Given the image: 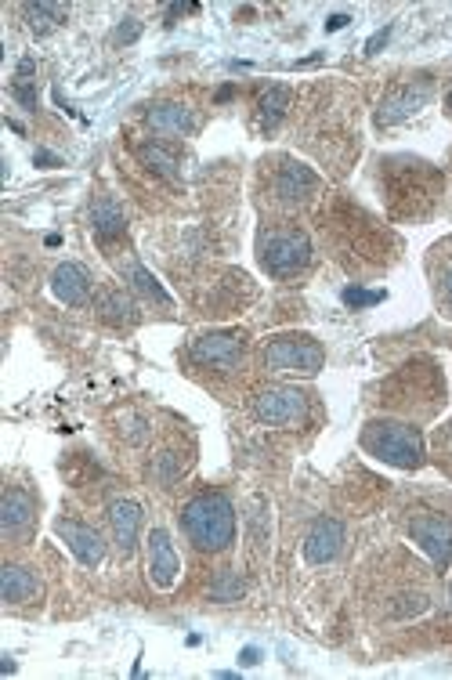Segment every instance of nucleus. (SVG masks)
<instances>
[{"label": "nucleus", "instance_id": "obj_1", "mask_svg": "<svg viewBox=\"0 0 452 680\" xmlns=\"http://www.w3.org/2000/svg\"><path fill=\"white\" fill-rule=\"evenodd\" d=\"M181 529L185 536L196 543L199 550H225L232 539H236V510H232V500L221 496V492H199L185 503L181 510Z\"/></svg>", "mask_w": 452, "mask_h": 680}, {"label": "nucleus", "instance_id": "obj_2", "mask_svg": "<svg viewBox=\"0 0 452 680\" xmlns=\"http://www.w3.org/2000/svg\"><path fill=\"white\" fill-rule=\"evenodd\" d=\"M362 445H366V453L391 463V467H420L424 463V438H420L416 427L369 424L362 431Z\"/></svg>", "mask_w": 452, "mask_h": 680}, {"label": "nucleus", "instance_id": "obj_3", "mask_svg": "<svg viewBox=\"0 0 452 680\" xmlns=\"http://www.w3.org/2000/svg\"><path fill=\"white\" fill-rule=\"evenodd\" d=\"M326 355H322L319 340L304 337V333H290V337H275L268 348H264V366L272 373H319Z\"/></svg>", "mask_w": 452, "mask_h": 680}, {"label": "nucleus", "instance_id": "obj_4", "mask_svg": "<svg viewBox=\"0 0 452 680\" xmlns=\"http://www.w3.org/2000/svg\"><path fill=\"white\" fill-rule=\"evenodd\" d=\"M261 261L272 275H297L308 268L311 261V243L297 228H283V232H268L261 239Z\"/></svg>", "mask_w": 452, "mask_h": 680}, {"label": "nucleus", "instance_id": "obj_5", "mask_svg": "<svg viewBox=\"0 0 452 680\" xmlns=\"http://www.w3.org/2000/svg\"><path fill=\"white\" fill-rule=\"evenodd\" d=\"M254 416L268 427L301 424L304 416H308V398L297 388H264L254 398Z\"/></svg>", "mask_w": 452, "mask_h": 680}, {"label": "nucleus", "instance_id": "obj_6", "mask_svg": "<svg viewBox=\"0 0 452 680\" xmlns=\"http://www.w3.org/2000/svg\"><path fill=\"white\" fill-rule=\"evenodd\" d=\"M409 536L413 543H420L427 558L438 568H449L452 561V518L442 514H420V518L409 521Z\"/></svg>", "mask_w": 452, "mask_h": 680}, {"label": "nucleus", "instance_id": "obj_7", "mask_svg": "<svg viewBox=\"0 0 452 680\" xmlns=\"http://www.w3.org/2000/svg\"><path fill=\"white\" fill-rule=\"evenodd\" d=\"M192 359L214 369H232L243 359V337L236 333H207V337L192 340Z\"/></svg>", "mask_w": 452, "mask_h": 680}, {"label": "nucleus", "instance_id": "obj_8", "mask_svg": "<svg viewBox=\"0 0 452 680\" xmlns=\"http://www.w3.org/2000/svg\"><path fill=\"white\" fill-rule=\"evenodd\" d=\"M427 98H431V87L427 84L398 87L395 95L384 98V105H380V113H377V123L380 127H395V123H402V120H409V116L420 113V109L427 105Z\"/></svg>", "mask_w": 452, "mask_h": 680}, {"label": "nucleus", "instance_id": "obj_9", "mask_svg": "<svg viewBox=\"0 0 452 680\" xmlns=\"http://www.w3.org/2000/svg\"><path fill=\"white\" fill-rule=\"evenodd\" d=\"M344 547V525L337 518H319L308 529V539H304V558L311 565H326L333 561Z\"/></svg>", "mask_w": 452, "mask_h": 680}, {"label": "nucleus", "instance_id": "obj_10", "mask_svg": "<svg viewBox=\"0 0 452 680\" xmlns=\"http://www.w3.org/2000/svg\"><path fill=\"white\" fill-rule=\"evenodd\" d=\"M55 529H58V536L69 543V550L76 554V561H80V565H87V568L102 565L105 543H102V536L91 529V525H80V521H58Z\"/></svg>", "mask_w": 452, "mask_h": 680}, {"label": "nucleus", "instance_id": "obj_11", "mask_svg": "<svg viewBox=\"0 0 452 680\" xmlns=\"http://www.w3.org/2000/svg\"><path fill=\"white\" fill-rule=\"evenodd\" d=\"M178 572H181V561L174 554V543L163 529H156L149 536V576L152 583L160 586V590H170V586L178 583Z\"/></svg>", "mask_w": 452, "mask_h": 680}, {"label": "nucleus", "instance_id": "obj_12", "mask_svg": "<svg viewBox=\"0 0 452 680\" xmlns=\"http://www.w3.org/2000/svg\"><path fill=\"white\" fill-rule=\"evenodd\" d=\"M33 525V500L22 489H8L0 500V532L8 539H19Z\"/></svg>", "mask_w": 452, "mask_h": 680}, {"label": "nucleus", "instance_id": "obj_13", "mask_svg": "<svg viewBox=\"0 0 452 680\" xmlns=\"http://www.w3.org/2000/svg\"><path fill=\"white\" fill-rule=\"evenodd\" d=\"M51 290L62 304L69 308H80L91 297V275L84 272L80 265H58L55 275H51Z\"/></svg>", "mask_w": 452, "mask_h": 680}, {"label": "nucleus", "instance_id": "obj_14", "mask_svg": "<svg viewBox=\"0 0 452 680\" xmlns=\"http://www.w3.org/2000/svg\"><path fill=\"white\" fill-rule=\"evenodd\" d=\"M109 518H113V532H116V543H120V554L123 558H131L134 543H138V529H142V507L131 500H116L113 510H109Z\"/></svg>", "mask_w": 452, "mask_h": 680}, {"label": "nucleus", "instance_id": "obj_15", "mask_svg": "<svg viewBox=\"0 0 452 680\" xmlns=\"http://www.w3.org/2000/svg\"><path fill=\"white\" fill-rule=\"evenodd\" d=\"M319 189V178L304 163H283L275 174V196L279 199H308Z\"/></svg>", "mask_w": 452, "mask_h": 680}, {"label": "nucleus", "instance_id": "obj_16", "mask_svg": "<svg viewBox=\"0 0 452 680\" xmlns=\"http://www.w3.org/2000/svg\"><path fill=\"white\" fill-rule=\"evenodd\" d=\"M0 597H4L8 605L37 601V597H40V583L33 579V572H29V568L8 565V568H4V576H0Z\"/></svg>", "mask_w": 452, "mask_h": 680}, {"label": "nucleus", "instance_id": "obj_17", "mask_svg": "<svg viewBox=\"0 0 452 680\" xmlns=\"http://www.w3.org/2000/svg\"><path fill=\"white\" fill-rule=\"evenodd\" d=\"M149 127L156 134H189L192 131V113L178 102H163L149 109Z\"/></svg>", "mask_w": 452, "mask_h": 680}, {"label": "nucleus", "instance_id": "obj_18", "mask_svg": "<svg viewBox=\"0 0 452 680\" xmlns=\"http://www.w3.org/2000/svg\"><path fill=\"white\" fill-rule=\"evenodd\" d=\"M286 109H290V91H286L283 84L268 87L261 95V102H257V120H261V131H275L279 123H283Z\"/></svg>", "mask_w": 452, "mask_h": 680}, {"label": "nucleus", "instance_id": "obj_19", "mask_svg": "<svg viewBox=\"0 0 452 680\" xmlns=\"http://www.w3.org/2000/svg\"><path fill=\"white\" fill-rule=\"evenodd\" d=\"M91 225H95V236L102 239V243H109V239L123 236V210L116 207L113 199H95V207H91Z\"/></svg>", "mask_w": 452, "mask_h": 680}, {"label": "nucleus", "instance_id": "obj_20", "mask_svg": "<svg viewBox=\"0 0 452 680\" xmlns=\"http://www.w3.org/2000/svg\"><path fill=\"white\" fill-rule=\"evenodd\" d=\"M66 19V4H26V22L33 33H51Z\"/></svg>", "mask_w": 452, "mask_h": 680}, {"label": "nucleus", "instance_id": "obj_21", "mask_svg": "<svg viewBox=\"0 0 452 680\" xmlns=\"http://www.w3.org/2000/svg\"><path fill=\"white\" fill-rule=\"evenodd\" d=\"M142 163L149 170H156L160 178H178V160H174V152H167L163 145H145L142 149Z\"/></svg>", "mask_w": 452, "mask_h": 680}, {"label": "nucleus", "instance_id": "obj_22", "mask_svg": "<svg viewBox=\"0 0 452 680\" xmlns=\"http://www.w3.org/2000/svg\"><path fill=\"white\" fill-rule=\"evenodd\" d=\"M246 594L243 579L236 576V572H217V579L210 583V601H221V605H228V601H239V597Z\"/></svg>", "mask_w": 452, "mask_h": 680}, {"label": "nucleus", "instance_id": "obj_23", "mask_svg": "<svg viewBox=\"0 0 452 680\" xmlns=\"http://www.w3.org/2000/svg\"><path fill=\"white\" fill-rule=\"evenodd\" d=\"M131 279H134V286L145 293V297H152L156 304H170V293L163 290L160 283H156V275H152V272H145V268H134Z\"/></svg>", "mask_w": 452, "mask_h": 680}, {"label": "nucleus", "instance_id": "obj_24", "mask_svg": "<svg viewBox=\"0 0 452 680\" xmlns=\"http://www.w3.org/2000/svg\"><path fill=\"white\" fill-rule=\"evenodd\" d=\"M102 312H105V319L109 322H116V326H120V322H131L134 319V308H131V301H127V297H123V293H109V297H105V304H102Z\"/></svg>", "mask_w": 452, "mask_h": 680}, {"label": "nucleus", "instance_id": "obj_25", "mask_svg": "<svg viewBox=\"0 0 452 680\" xmlns=\"http://www.w3.org/2000/svg\"><path fill=\"white\" fill-rule=\"evenodd\" d=\"M380 301H384V290H358V286L344 290V304H351V308H369V304Z\"/></svg>", "mask_w": 452, "mask_h": 680}, {"label": "nucleus", "instance_id": "obj_26", "mask_svg": "<svg viewBox=\"0 0 452 680\" xmlns=\"http://www.w3.org/2000/svg\"><path fill=\"white\" fill-rule=\"evenodd\" d=\"M138 33H142V22H138V19H123L116 40H120V44H134V40H138Z\"/></svg>", "mask_w": 452, "mask_h": 680}, {"label": "nucleus", "instance_id": "obj_27", "mask_svg": "<svg viewBox=\"0 0 452 680\" xmlns=\"http://www.w3.org/2000/svg\"><path fill=\"white\" fill-rule=\"evenodd\" d=\"M387 37H391V29H380V33H377V37H369V44H366V51H369V55H377V51L380 48H384V44H387Z\"/></svg>", "mask_w": 452, "mask_h": 680}, {"label": "nucleus", "instance_id": "obj_28", "mask_svg": "<svg viewBox=\"0 0 452 680\" xmlns=\"http://www.w3.org/2000/svg\"><path fill=\"white\" fill-rule=\"evenodd\" d=\"M33 163H37V167H62V160H58V156H51V152H44V149L33 156Z\"/></svg>", "mask_w": 452, "mask_h": 680}, {"label": "nucleus", "instance_id": "obj_29", "mask_svg": "<svg viewBox=\"0 0 452 680\" xmlns=\"http://www.w3.org/2000/svg\"><path fill=\"white\" fill-rule=\"evenodd\" d=\"M348 15H330V22H326V33H337V29H344L348 26Z\"/></svg>", "mask_w": 452, "mask_h": 680}, {"label": "nucleus", "instance_id": "obj_30", "mask_svg": "<svg viewBox=\"0 0 452 680\" xmlns=\"http://www.w3.org/2000/svg\"><path fill=\"white\" fill-rule=\"evenodd\" d=\"M239 659H243V666H254L261 655H257V648H243V655H239Z\"/></svg>", "mask_w": 452, "mask_h": 680}, {"label": "nucleus", "instance_id": "obj_31", "mask_svg": "<svg viewBox=\"0 0 452 680\" xmlns=\"http://www.w3.org/2000/svg\"><path fill=\"white\" fill-rule=\"evenodd\" d=\"M445 297H449V304H452V272L445 275Z\"/></svg>", "mask_w": 452, "mask_h": 680}, {"label": "nucleus", "instance_id": "obj_32", "mask_svg": "<svg viewBox=\"0 0 452 680\" xmlns=\"http://www.w3.org/2000/svg\"><path fill=\"white\" fill-rule=\"evenodd\" d=\"M449 109H452V91H449Z\"/></svg>", "mask_w": 452, "mask_h": 680}]
</instances>
